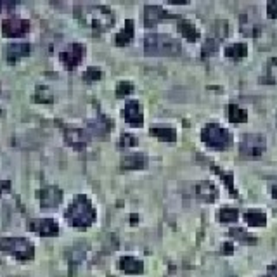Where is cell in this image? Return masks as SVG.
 I'll list each match as a JSON object with an SVG mask.
<instances>
[{"label":"cell","mask_w":277,"mask_h":277,"mask_svg":"<svg viewBox=\"0 0 277 277\" xmlns=\"http://www.w3.org/2000/svg\"><path fill=\"white\" fill-rule=\"evenodd\" d=\"M100 77H102L100 70L99 68H94V66H92V68H89V70L85 71V73H83V80H85V82H97Z\"/></svg>","instance_id":"cell-32"},{"label":"cell","mask_w":277,"mask_h":277,"mask_svg":"<svg viewBox=\"0 0 277 277\" xmlns=\"http://www.w3.org/2000/svg\"><path fill=\"white\" fill-rule=\"evenodd\" d=\"M75 16L95 31H106L115 24V14L111 9L104 6H90V4L77 6L75 7Z\"/></svg>","instance_id":"cell-1"},{"label":"cell","mask_w":277,"mask_h":277,"mask_svg":"<svg viewBox=\"0 0 277 277\" xmlns=\"http://www.w3.org/2000/svg\"><path fill=\"white\" fill-rule=\"evenodd\" d=\"M144 50L149 56H175L180 50V44L170 35L149 33L144 39Z\"/></svg>","instance_id":"cell-3"},{"label":"cell","mask_w":277,"mask_h":277,"mask_svg":"<svg viewBox=\"0 0 277 277\" xmlns=\"http://www.w3.org/2000/svg\"><path fill=\"white\" fill-rule=\"evenodd\" d=\"M196 196H198L199 199L206 201V203H212V201L217 199L218 191H217V187L213 186L212 182L204 180V182H201V184L196 186Z\"/></svg>","instance_id":"cell-15"},{"label":"cell","mask_w":277,"mask_h":277,"mask_svg":"<svg viewBox=\"0 0 277 277\" xmlns=\"http://www.w3.org/2000/svg\"><path fill=\"white\" fill-rule=\"evenodd\" d=\"M213 170H215L217 174L225 180V184H227V187H229V191H230V196H232V198H237V191L234 189V184H232V175H230V174H225V171H222V170L218 168V166H215V165H213Z\"/></svg>","instance_id":"cell-29"},{"label":"cell","mask_w":277,"mask_h":277,"mask_svg":"<svg viewBox=\"0 0 277 277\" xmlns=\"http://www.w3.org/2000/svg\"><path fill=\"white\" fill-rule=\"evenodd\" d=\"M120 270L127 272V274H142L144 272V265H142L141 260L133 258V257H123L118 262Z\"/></svg>","instance_id":"cell-17"},{"label":"cell","mask_w":277,"mask_h":277,"mask_svg":"<svg viewBox=\"0 0 277 277\" xmlns=\"http://www.w3.org/2000/svg\"><path fill=\"white\" fill-rule=\"evenodd\" d=\"M83 54H85V47L82 44H70L64 50H61L59 59L68 70H75L82 62Z\"/></svg>","instance_id":"cell-7"},{"label":"cell","mask_w":277,"mask_h":277,"mask_svg":"<svg viewBox=\"0 0 277 277\" xmlns=\"http://www.w3.org/2000/svg\"><path fill=\"white\" fill-rule=\"evenodd\" d=\"M2 250L23 262L35 257L33 245L24 237H2Z\"/></svg>","instance_id":"cell-5"},{"label":"cell","mask_w":277,"mask_h":277,"mask_svg":"<svg viewBox=\"0 0 277 277\" xmlns=\"http://www.w3.org/2000/svg\"><path fill=\"white\" fill-rule=\"evenodd\" d=\"M267 16L270 19L277 18V0H270V2L267 4Z\"/></svg>","instance_id":"cell-35"},{"label":"cell","mask_w":277,"mask_h":277,"mask_svg":"<svg viewBox=\"0 0 277 277\" xmlns=\"http://www.w3.org/2000/svg\"><path fill=\"white\" fill-rule=\"evenodd\" d=\"M151 135L158 137L159 141H166V142H175L177 141V132L171 127H153L151 128Z\"/></svg>","instance_id":"cell-22"},{"label":"cell","mask_w":277,"mask_h":277,"mask_svg":"<svg viewBox=\"0 0 277 277\" xmlns=\"http://www.w3.org/2000/svg\"><path fill=\"white\" fill-rule=\"evenodd\" d=\"M30 230L33 232L40 234V236H57V232H59V225H57L56 220H52V218H39V220H31L30 222Z\"/></svg>","instance_id":"cell-10"},{"label":"cell","mask_w":277,"mask_h":277,"mask_svg":"<svg viewBox=\"0 0 277 277\" xmlns=\"http://www.w3.org/2000/svg\"><path fill=\"white\" fill-rule=\"evenodd\" d=\"M248 54V45L246 44H232L225 49V56L232 57V59H241Z\"/></svg>","instance_id":"cell-24"},{"label":"cell","mask_w":277,"mask_h":277,"mask_svg":"<svg viewBox=\"0 0 277 277\" xmlns=\"http://www.w3.org/2000/svg\"><path fill=\"white\" fill-rule=\"evenodd\" d=\"M239 217L237 210L236 208H224L220 212V220L224 222V224H232V222H236Z\"/></svg>","instance_id":"cell-28"},{"label":"cell","mask_w":277,"mask_h":277,"mask_svg":"<svg viewBox=\"0 0 277 277\" xmlns=\"http://www.w3.org/2000/svg\"><path fill=\"white\" fill-rule=\"evenodd\" d=\"M230 236H234L237 241L246 243V245H255V243H257V239L250 237V234H248L246 230H243V229H230Z\"/></svg>","instance_id":"cell-27"},{"label":"cell","mask_w":277,"mask_h":277,"mask_svg":"<svg viewBox=\"0 0 277 277\" xmlns=\"http://www.w3.org/2000/svg\"><path fill=\"white\" fill-rule=\"evenodd\" d=\"M263 277H277V265H275V267H272L270 270H268V274H267V275H263Z\"/></svg>","instance_id":"cell-37"},{"label":"cell","mask_w":277,"mask_h":277,"mask_svg":"<svg viewBox=\"0 0 277 277\" xmlns=\"http://www.w3.org/2000/svg\"><path fill=\"white\" fill-rule=\"evenodd\" d=\"M241 31H243V35L253 37V39H257L260 33L263 31V26L258 23L257 19L253 18V14L246 12V14L241 18Z\"/></svg>","instance_id":"cell-14"},{"label":"cell","mask_w":277,"mask_h":277,"mask_svg":"<svg viewBox=\"0 0 277 277\" xmlns=\"http://www.w3.org/2000/svg\"><path fill=\"white\" fill-rule=\"evenodd\" d=\"M66 218H68V222L73 227L87 229L95 222V210L87 196L80 194L73 199L70 208L66 210Z\"/></svg>","instance_id":"cell-2"},{"label":"cell","mask_w":277,"mask_h":277,"mask_svg":"<svg viewBox=\"0 0 277 277\" xmlns=\"http://www.w3.org/2000/svg\"><path fill=\"white\" fill-rule=\"evenodd\" d=\"M146 165H148V158L142 153L128 154V156L121 159V166L127 170H138V168H144Z\"/></svg>","instance_id":"cell-18"},{"label":"cell","mask_w":277,"mask_h":277,"mask_svg":"<svg viewBox=\"0 0 277 277\" xmlns=\"http://www.w3.org/2000/svg\"><path fill=\"white\" fill-rule=\"evenodd\" d=\"M33 100H35V102H45V104H49V102H52V100H54V95H52V92L47 89V87L39 85V87H37L35 95H33Z\"/></svg>","instance_id":"cell-26"},{"label":"cell","mask_w":277,"mask_h":277,"mask_svg":"<svg viewBox=\"0 0 277 277\" xmlns=\"http://www.w3.org/2000/svg\"><path fill=\"white\" fill-rule=\"evenodd\" d=\"M111 128H113V121H109L104 116H99L97 120H92L89 123V130L94 135H106Z\"/></svg>","instance_id":"cell-20"},{"label":"cell","mask_w":277,"mask_h":277,"mask_svg":"<svg viewBox=\"0 0 277 277\" xmlns=\"http://www.w3.org/2000/svg\"><path fill=\"white\" fill-rule=\"evenodd\" d=\"M64 138L71 148L78 151H82L89 144V135H87V132H83L82 128H64Z\"/></svg>","instance_id":"cell-13"},{"label":"cell","mask_w":277,"mask_h":277,"mask_svg":"<svg viewBox=\"0 0 277 277\" xmlns=\"http://www.w3.org/2000/svg\"><path fill=\"white\" fill-rule=\"evenodd\" d=\"M30 50H31L30 44H24V42H19V44H11V45H7L6 56H7V59H9V61L12 62V61L19 59V57L28 56V54H30Z\"/></svg>","instance_id":"cell-16"},{"label":"cell","mask_w":277,"mask_h":277,"mask_svg":"<svg viewBox=\"0 0 277 277\" xmlns=\"http://www.w3.org/2000/svg\"><path fill=\"white\" fill-rule=\"evenodd\" d=\"M232 251H234V246L230 245V243H225V245H224V253L225 255H230Z\"/></svg>","instance_id":"cell-36"},{"label":"cell","mask_w":277,"mask_h":277,"mask_svg":"<svg viewBox=\"0 0 277 277\" xmlns=\"http://www.w3.org/2000/svg\"><path fill=\"white\" fill-rule=\"evenodd\" d=\"M132 92H133V85L130 82H120L118 87H116V95H118V97L130 95Z\"/></svg>","instance_id":"cell-30"},{"label":"cell","mask_w":277,"mask_h":277,"mask_svg":"<svg viewBox=\"0 0 277 277\" xmlns=\"http://www.w3.org/2000/svg\"><path fill=\"white\" fill-rule=\"evenodd\" d=\"M133 39V21L132 19H127L125 21V28L123 30L118 31V35H116V45H120V47H123V45L130 44Z\"/></svg>","instance_id":"cell-21"},{"label":"cell","mask_w":277,"mask_h":277,"mask_svg":"<svg viewBox=\"0 0 277 277\" xmlns=\"http://www.w3.org/2000/svg\"><path fill=\"white\" fill-rule=\"evenodd\" d=\"M229 120L232 121V123H245L248 121V113L245 109H241L236 104H230L229 106Z\"/></svg>","instance_id":"cell-25"},{"label":"cell","mask_w":277,"mask_h":277,"mask_svg":"<svg viewBox=\"0 0 277 277\" xmlns=\"http://www.w3.org/2000/svg\"><path fill=\"white\" fill-rule=\"evenodd\" d=\"M217 49H218V42L217 39H210L206 40V44L203 45V56L206 57V56H212V54H215L217 52Z\"/></svg>","instance_id":"cell-33"},{"label":"cell","mask_w":277,"mask_h":277,"mask_svg":"<svg viewBox=\"0 0 277 277\" xmlns=\"http://www.w3.org/2000/svg\"><path fill=\"white\" fill-rule=\"evenodd\" d=\"M174 18V14L166 12L163 7L159 6H146L144 9V23H146V28H154L159 21L163 19H170Z\"/></svg>","instance_id":"cell-12"},{"label":"cell","mask_w":277,"mask_h":277,"mask_svg":"<svg viewBox=\"0 0 277 277\" xmlns=\"http://www.w3.org/2000/svg\"><path fill=\"white\" fill-rule=\"evenodd\" d=\"M130 220H132V224H137V215H132L130 217Z\"/></svg>","instance_id":"cell-38"},{"label":"cell","mask_w":277,"mask_h":277,"mask_svg":"<svg viewBox=\"0 0 277 277\" xmlns=\"http://www.w3.org/2000/svg\"><path fill=\"white\" fill-rule=\"evenodd\" d=\"M272 196H274V198H277V187L272 189Z\"/></svg>","instance_id":"cell-39"},{"label":"cell","mask_w":277,"mask_h":277,"mask_svg":"<svg viewBox=\"0 0 277 277\" xmlns=\"http://www.w3.org/2000/svg\"><path fill=\"white\" fill-rule=\"evenodd\" d=\"M121 116H123L125 121H128L132 127H142V123H144L142 108L135 100H130V102L125 104L123 111H121Z\"/></svg>","instance_id":"cell-11"},{"label":"cell","mask_w":277,"mask_h":277,"mask_svg":"<svg viewBox=\"0 0 277 277\" xmlns=\"http://www.w3.org/2000/svg\"><path fill=\"white\" fill-rule=\"evenodd\" d=\"M30 31V21L21 18H11L4 19L2 23V33L4 37H23Z\"/></svg>","instance_id":"cell-8"},{"label":"cell","mask_w":277,"mask_h":277,"mask_svg":"<svg viewBox=\"0 0 277 277\" xmlns=\"http://www.w3.org/2000/svg\"><path fill=\"white\" fill-rule=\"evenodd\" d=\"M201 138L204 144H208L213 149H229L232 146V135L229 130L218 127L217 123H210L201 130Z\"/></svg>","instance_id":"cell-4"},{"label":"cell","mask_w":277,"mask_h":277,"mask_svg":"<svg viewBox=\"0 0 277 277\" xmlns=\"http://www.w3.org/2000/svg\"><path fill=\"white\" fill-rule=\"evenodd\" d=\"M179 31L189 42H196L199 39V30L187 19H179Z\"/></svg>","instance_id":"cell-19"},{"label":"cell","mask_w":277,"mask_h":277,"mask_svg":"<svg viewBox=\"0 0 277 277\" xmlns=\"http://www.w3.org/2000/svg\"><path fill=\"white\" fill-rule=\"evenodd\" d=\"M120 148H133V146H137V138L133 135H130V133H123V135L120 137V142H118Z\"/></svg>","instance_id":"cell-31"},{"label":"cell","mask_w":277,"mask_h":277,"mask_svg":"<svg viewBox=\"0 0 277 277\" xmlns=\"http://www.w3.org/2000/svg\"><path fill=\"white\" fill-rule=\"evenodd\" d=\"M213 31L217 33V39H224L227 35V21H217Z\"/></svg>","instance_id":"cell-34"},{"label":"cell","mask_w":277,"mask_h":277,"mask_svg":"<svg viewBox=\"0 0 277 277\" xmlns=\"http://www.w3.org/2000/svg\"><path fill=\"white\" fill-rule=\"evenodd\" d=\"M245 220L248 222V225L251 227H263L267 224V217L263 215L258 210H250V212L245 213Z\"/></svg>","instance_id":"cell-23"},{"label":"cell","mask_w":277,"mask_h":277,"mask_svg":"<svg viewBox=\"0 0 277 277\" xmlns=\"http://www.w3.org/2000/svg\"><path fill=\"white\" fill-rule=\"evenodd\" d=\"M265 137L260 135V133H248L243 137L239 151H241V156L245 158H260L265 151Z\"/></svg>","instance_id":"cell-6"},{"label":"cell","mask_w":277,"mask_h":277,"mask_svg":"<svg viewBox=\"0 0 277 277\" xmlns=\"http://www.w3.org/2000/svg\"><path fill=\"white\" fill-rule=\"evenodd\" d=\"M39 199H40V206L44 210H52L56 208L57 204L62 201V191L59 187H45L42 189V191H39Z\"/></svg>","instance_id":"cell-9"}]
</instances>
